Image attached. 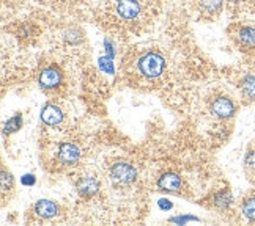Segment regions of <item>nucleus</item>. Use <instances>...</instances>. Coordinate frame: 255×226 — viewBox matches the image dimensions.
I'll use <instances>...</instances> for the list:
<instances>
[{
	"instance_id": "obj_1",
	"label": "nucleus",
	"mask_w": 255,
	"mask_h": 226,
	"mask_svg": "<svg viewBox=\"0 0 255 226\" xmlns=\"http://www.w3.org/2000/svg\"><path fill=\"white\" fill-rule=\"evenodd\" d=\"M164 68H165V60L158 52H148L139 60L140 73L148 78L159 77L164 71Z\"/></svg>"
},
{
	"instance_id": "obj_23",
	"label": "nucleus",
	"mask_w": 255,
	"mask_h": 226,
	"mask_svg": "<svg viewBox=\"0 0 255 226\" xmlns=\"http://www.w3.org/2000/svg\"><path fill=\"white\" fill-rule=\"evenodd\" d=\"M104 47H106L107 57L114 58V57H115V51H114V46H112V43L109 41V39H106V41H104Z\"/></svg>"
},
{
	"instance_id": "obj_7",
	"label": "nucleus",
	"mask_w": 255,
	"mask_h": 226,
	"mask_svg": "<svg viewBox=\"0 0 255 226\" xmlns=\"http://www.w3.org/2000/svg\"><path fill=\"white\" fill-rule=\"evenodd\" d=\"M158 187L164 192H178L181 189V178L176 173H164L158 181Z\"/></svg>"
},
{
	"instance_id": "obj_17",
	"label": "nucleus",
	"mask_w": 255,
	"mask_h": 226,
	"mask_svg": "<svg viewBox=\"0 0 255 226\" xmlns=\"http://www.w3.org/2000/svg\"><path fill=\"white\" fill-rule=\"evenodd\" d=\"M98 66H100V70L104 71L106 74L109 75H114L115 73V68H114V63H112V58L111 57H101L100 60H98Z\"/></svg>"
},
{
	"instance_id": "obj_3",
	"label": "nucleus",
	"mask_w": 255,
	"mask_h": 226,
	"mask_svg": "<svg viewBox=\"0 0 255 226\" xmlns=\"http://www.w3.org/2000/svg\"><path fill=\"white\" fill-rule=\"evenodd\" d=\"M79 157H81V150L77 148L76 145L63 143V145H60V148H58L57 159L63 165H74L77 160H79Z\"/></svg>"
},
{
	"instance_id": "obj_10",
	"label": "nucleus",
	"mask_w": 255,
	"mask_h": 226,
	"mask_svg": "<svg viewBox=\"0 0 255 226\" xmlns=\"http://www.w3.org/2000/svg\"><path fill=\"white\" fill-rule=\"evenodd\" d=\"M35 212L41 219H54L58 215V208L51 200H40L35 204Z\"/></svg>"
},
{
	"instance_id": "obj_22",
	"label": "nucleus",
	"mask_w": 255,
	"mask_h": 226,
	"mask_svg": "<svg viewBox=\"0 0 255 226\" xmlns=\"http://www.w3.org/2000/svg\"><path fill=\"white\" fill-rule=\"evenodd\" d=\"M21 182H22L24 185H27V187H30V185H33V184L36 182V179H35V176H33V174L27 173V174H24V176H22Z\"/></svg>"
},
{
	"instance_id": "obj_11",
	"label": "nucleus",
	"mask_w": 255,
	"mask_h": 226,
	"mask_svg": "<svg viewBox=\"0 0 255 226\" xmlns=\"http://www.w3.org/2000/svg\"><path fill=\"white\" fill-rule=\"evenodd\" d=\"M232 201H233V196L229 190H222L219 193H216L213 198V203L218 209H227L232 204Z\"/></svg>"
},
{
	"instance_id": "obj_9",
	"label": "nucleus",
	"mask_w": 255,
	"mask_h": 226,
	"mask_svg": "<svg viewBox=\"0 0 255 226\" xmlns=\"http://www.w3.org/2000/svg\"><path fill=\"white\" fill-rule=\"evenodd\" d=\"M98 190H100V182L95 178H90V176L82 178L77 182V192H79V195L84 196V198H92V196L98 193Z\"/></svg>"
},
{
	"instance_id": "obj_14",
	"label": "nucleus",
	"mask_w": 255,
	"mask_h": 226,
	"mask_svg": "<svg viewBox=\"0 0 255 226\" xmlns=\"http://www.w3.org/2000/svg\"><path fill=\"white\" fill-rule=\"evenodd\" d=\"M21 126H22V116L21 115H16L13 118H9V120L5 123V127H3V134H13L16 131L21 129Z\"/></svg>"
},
{
	"instance_id": "obj_15",
	"label": "nucleus",
	"mask_w": 255,
	"mask_h": 226,
	"mask_svg": "<svg viewBox=\"0 0 255 226\" xmlns=\"http://www.w3.org/2000/svg\"><path fill=\"white\" fill-rule=\"evenodd\" d=\"M200 6L205 13H219L222 9V0H200Z\"/></svg>"
},
{
	"instance_id": "obj_5",
	"label": "nucleus",
	"mask_w": 255,
	"mask_h": 226,
	"mask_svg": "<svg viewBox=\"0 0 255 226\" xmlns=\"http://www.w3.org/2000/svg\"><path fill=\"white\" fill-rule=\"evenodd\" d=\"M235 110H237L235 109V104L229 99V97H218V99L213 101V104H211V112L214 113V116L222 118V120L233 116Z\"/></svg>"
},
{
	"instance_id": "obj_16",
	"label": "nucleus",
	"mask_w": 255,
	"mask_h": 226,
	"mask_svg": "<svg viewBox=\"0 0 255 226\" xmlns=\"http://www.w3.org/2000/svg\"><path fill=\"white\" fill-rule=\"evenodd\" d=\"M243 214L249 222L255 223V198H248L243 203Z\"/></svg>"
},
{
	"instance_id": "obj_24",
	"label": "nucleus",
	"mask_w": 255,
	"mask_h": 226,
	"mask_svg": "<svg viewBox=\"0 0 255 226\" xmlns=\"http://www.w3.org/2000/svg\"><path fill=\"white\" fill-rule=\"evenodd\" d=\"M229 2H232V3H238V2H243V0H229Z\"/></svg>"
},
{
	"instance_id": "obj_20",
	"label": "nucleus",
	"mask_w": 255,
	"mask_h": 226,
	"mask_svg": "<svg viewBox=\"0 0 255 226\" xmlns=\"http://www.w3.org/2000/svg\"><path fill=\"white\" fill-rule=\"evenodd\" d=\"M244 163L246 166L251 170V171H255V151H249L246 154V159H244Z\"/></svg>"
},
{
	"instance_id": "obj_8",
	"label": "nucleus",
	"mask_w": 255,
	"mask_h": 226,
	"mask_svg": "<svg viewBox=\"0 0 255 226\" xmlns=\"http://www.w3.org/2000/svg\"><path fill=\"white\" fill-rule=\"evenodd\" d=\"M117 11L123 19H134L140 13V5L137 0H120L117 5Z\"/></svg>"
},
{
	"instance_id": "obj_18",
	"label": "nucleus",
	"mask_w": 255,
	"mask_h": 226,
	"mask_svg": "<svg viewBox=\"0 0 255 226\" xmlns=\"http://www.w3.org/2000/svg\"><path fill=\"white\" fill-rule=\"evenodd\" d=\"M11 187H13V176L6 171H2V190H9Z\"/></svg>"
},
{
	"instance_id": "obj_19",
	"label": "nucleus",
	"mask_w": 255,
	"mask_h": 226,
	"mask_svg": "<svg viewBox=\"0 0 255 226\" xmlns=\"http://www.w3.org/2000/svg\"><path fill=\"white\" fill-rule=\"evenodd\" d=\"M188 222H199V219L197 217H191V215H180V217L170 219V223H176V225H184Z\"/></svg>"
},
{
	"instance_id": "obj_21",
	"label": "nucleus",
	"mask_w": 255,
	"mask_h": 226,
	"mask_svg": "<svg viewBox=\"0 0 255 226\" xmlns=\"http://www.w3.org/2000/svg\"><path fill=\"white\" fill-rule=\"evenodd\" d=\"M158 206H159V209H161V211H170V209L173 208L172 201H169L167 198H161V200L158 201Z\"/></svg>"
},
{
	"instance_id": "obj_13",
	"label": "nucleus",
	"mask_w": 255,
	"mask_h": 226,
	"mask_svg": "<svg viewBox=\"0 0 255 226\" xmlns=\"http://www.w3.org/2000/svg\"><path fill=\"white\" fill-rule=\"evenodd\" d=\"M241 90L244 96L255 101V75L244 77V80L241 82Z\"/></svg>"
},
{
	"instance_id": "obj_12",
	"label": "nucleus",
	"mask_w": 255,
	"mask_h": 226,
	"mask_svg": "<svg viewBox=\"0 0 255 226\" xmlns=\"http://www.w3.org/2000/svg\"><path fill=\"white\" fill-rule=\"evenodd\" d=\"M238 38L244 46L254 47L255 46V27H243L238 33Z\"/></svg>"
},
{
	"instance_id": "obj_2",
	"label": "nucleus",
	"mask_w": 255,
	"mask_h": 226,
	"mask_svg": "<svg viewBox=\"0 0 255 226\" xmlns=\"http://www.w3.org/2000/svg\"><path fill=\"white\" fill-rule=\"evenodd\" d=\"M111 178L120 185H129L137 178V170L131 163L117 162L111 166Z\"/></svg>"
},
{
	"instance_id": "obj_6",
	"label": "nucleus",
	"mask_w": 255,
	"mask_h": 226,
	"mask_svg": "<svg viewBox=\"0 0 255 226\" xmlns=\"http://www.w3.org/2000/svg\"><path fill=\"white\" fill-rule=\"evenodd\" d=\"M63 120V112L54 104H46L41 110V121L47 126H57Z\"/></svg>"
},
{
	"instance_id": "obj_4",
	"label": "nucleus",
	"mask_w": 255,
	"mask_h": 226,
	"mask_svg": "<svg viewBox=\"0 0 255 226\" xmlns=\"http://www.w3.org/2000/svg\"><path fill=\"white\" fill-rule=\"evenodd\" d=\"M40 86L44 88V90H52V88L58 86L62 82V73L57 70V68L51 66V68H46V70L40 74Z\"/></svg>"
}]
</instances>
